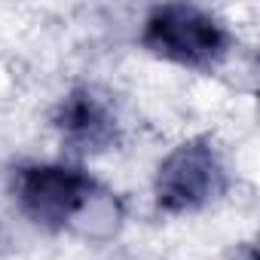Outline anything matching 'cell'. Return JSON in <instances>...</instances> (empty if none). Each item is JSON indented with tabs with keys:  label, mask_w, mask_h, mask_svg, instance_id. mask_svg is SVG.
Here are the masks:
<instances>
[{
	"label": "cell",
	"mask_w": 260,
	"mask_h": 260,
	"mask_svg": "<svg viewBox=\"0 0 260 260\" xmlns=\"http://www.w3.org/2000/svg\"><path fill=\"white\" fill-rule=\"evenodd\" d=\"M13 193L28 220L43 230L110 233L119 220V202L86 169L68 162H31L16 169Z\"/></svg>",
	"instance_id": "obj_1"
},
{
	"label": "cell",
	"mask_w": 260,
	"mask_h": 260,
	"mask_svg": "<svg viewBox=\"0 0 260 260\" xmlns=\"http://www.w3.org/2000/svg\"><path fill=\"white\" fill-rule=\"evenodd\" d=\"M141 46L172 64L211 71L230 55L233 34L208 10H199L193 4H162L153 7L144 19Z\"/></svg>",
	"instance_id": "obj_2"
},
{
	"label": "cell",
	"mask_w": 260,
	"mask_h": 260,
	"mask_svg": "<svg viewBox=\"0 0 260 260\" xmlns=\"http://www.w3.org/2000/svg\"><path fill=\"white\" fill-rule=\"evenodd\" d=\"M226 166L208 138L178 144L156 172L153 196L166 214H193L226 193Z\"/></svg>",
	"instance_id": "obj_3"
},
{
	"label": "cell",
	"mask_w": 260,
	"mask_h": 260,
	"mask_svg": "<svg viewBox=\"0 0 260 260\" xmlns=\"http://www.w3.org/2000/svg\"><path fill=\"white\" fill-rule=\"evenodd\" d=\"M55 125L74 153H104L119 141L116 110L110 98L92 86L74 89L61 101L55 113Z\"/></svg>",
	"instance_id": "obj_4"
}]
</instances>
